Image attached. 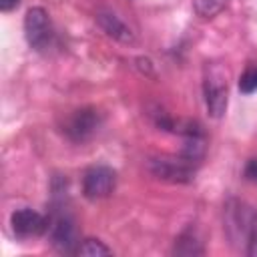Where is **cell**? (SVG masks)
<instances>
[{
  "mask_svg": "<svg viewBox=\"0 0 257 257\" xmlns=\"http://www.w3.org/2000/svg\"><path fill=\"white\" fill-rule=\"evenodd\" d=\"M243 175H245V179H247V181L257 183V159H249V161H247Z\"/></svg>",
  "mask_w": 257,
  "mask_h": 257,
  "instance_id": "cell-14",
  "label": "cell"
},
{
  "mask_svg": "<svg viewBox=\"0 0 257 257\" xmlns=\"http://www.w3.org/2000/svg\"><path fill=\"white\" fill-rule=\"evenodd\" d=\"M18 4H20V0H0V10L2 12H12Z\"/></svg>",
  "mask_w": 257,
  "mask_h": 257,
  "instance_id": "cell-15",
  "label": "cell"
},
{
  "mask_svg": "<svg viewBox=\"0 0 257 257\" xmlns=\"http://www.w3.org/2000/svg\"><path fill=\"white\" fill-rule=\"evenodd\" d=\"M96 20H98V26H100L110 38H114V40H118V42H133V38H135L133 30H131L116 14H112V12H98V14H96Z\"/></svg>",
  "mask_w": 257,
  "mask_h": 257,
  "instance_id": "cell-9",
  "label": "cell"
},
{
  "mask_svg": "<svg viewBox=\"0 0 257 257\" xmlns=\"http://www.w3.org/2000/svg\"><path fill=\"white\" fill-rule=\"evenodd\" d=\"M257 225V211L239 199H229L223 209V229L229 239V243L247 253V247L251 243L253 231Z\"/></svg>",
  "mask_w": 257,
  "mask_h": 257,
  "instance_id": "cell-1",
  "label": "cell"
},
{
  "mask_svg": "<svg viewBox=\"0 0 257 257\" xmlns=\"http://www.w3.org/2000/svg\"><path fill=\"white\" fill-rule=\"evenodd\" d=\"M74 253L76 255H86V257H98V255H110L112 249L106 247L98 239H84L82 243H78V247H76Z\"/></svg>",
  "mask_w": 257,
  "mask_h": 257,
  "instance_id": "cell-10",
  "label": "cell"
},
{
  "mask_svg": "<svg viewBox=\"0 0 257 257\" xmlns=\"http://www.w3.org/2000/svg\"><path fill=\"white\" fill-rule=\"evenodd\" d=\"M149 173L167 183H191L195 179L197 163L187 159L185 155L179 157H153L149 159Z\"/></svg>",
  "mask_w": 257,
  "mask_h": 257,
  "instance_id": "cell-3",
  "label": "cell"
},
{
  "mask_svg": "<svg viewBox=\"0 0 257 257\" xmlns=\"http://www.w3.org/2000/svg\"><path fill=\"white\" fill-rule=\"evenodd\" d=\"M102 122V116L96 108L92 106H84V108H78L74 110L66 122H64V135L72 141V143H84L88 139L94 137V133L98 131Z\"/></svg>",
  "mask_w": 257,
  "mask_h": 257,
  "instance_id": "cell-5",
  "label": "cell"
},
{
  "mask_svg": "<svg viewBox=\"0 0 257 257\" xmlns=\"http://www.w3.org/2000/svg\"><path fill=\"white\" fill-rule=\"evenodd\" d=\"M203 94H205L207 112H209L213 118L223 116V112H225V108H227L229 86H227V72H225L219 64H207V66H205Z\"/></svg>",
  "mask_w": 257,
  "mask_h": 257,
  "instance_id": "cell-2",
  "label": "cell"
},
{
  "mask_svg": "<svg viewBox=\"0 0 257 257\" xmlns=\"http://www.w3.org/2000/svg\"><path fill=\"white\" fill-rule=\"evenodd\" d=\"M247 255H257V225H255V231H253L251 243H249V247H247Z\"/></svg>",
  "mask_w": 257,
  "mask_h": 257,
  "instance_id": "cell-16",
  "label": "cell"
},
{
  "mask_svg": "<svg viewBox=\"0 0 257 257\" xmlns=\"http://www.w3.org/2000/svg\"><path fill=\"white\" fill-rule=\"evenodd\" d=\"M239 90L243 94H251L257 90V64L245 68V72L239 78Z\"/></svg>",
  "mask_w": 257,
  "mask_h": 257,
  "instance_id": "cell-13",
  "label": "cell"
},
{
  "mask_svg": "<svg viewBox=\"0 0 257 257\" xmlns=\"http://www.w3.org/2000/svg\"><path fill=\"white\" fill-rule=\"evenodd\" d=\"M48 239L50 243L62 251V253H74L78 247V239H76V227H74V219L70 217V213L66 209H56L52 213V217L48 219Z\"/></svg>",
  "mask_w": 257,
  "mask_h": 257,
  "instance_id": "cell-4",
  "label": "cell"
},
{
  "mask_svg": "<svg viewBox=\"0 0 257 257\" xmlns=\"http://www.w3.org/2000/svg\"><path fill=\"white\" fill-rule=\"evenodd\" d=\"M24 36L34 50H44L52 40V24L48 12L40 6L28 8L24 16Z\"/></svg>",
  "mask_w": 257,
  "mask_h": 257,
  "instance_id": "cell-6",
  "label": "cell"
},
{
  "mask_svg": "<svg viewBox=\"0 0 257 257\" xmlns=\"http://www.w3.org/2000/svg\"><path fill=\"white\" fill-rule=\"evenodd\" d=\"M225 4H227V0H193L195 12L201 18H213V16H217L225 8Z\"/></svg>",
  "mask_w": 257,
  "mask_h": 257,
  "instance_id": "cell-12",
  "label": "cell"
},
{
  "mask_svg": "<svg viewBox=\"0 0 257 257\" xmlns=\"http://www.w3.org/2000/svg\"><path fill=\"white\" fill-rule=\"evenodd\" d=\"M173 253H177V255H201V253H203V247L199 245V241H197L193 235L185 233V235H181V237L175 241Z\"/></svg>",
  "mask_w": 257,
  "mask_h": 257,
  "instance_id": "cell-11",
  "label": "cell"
},
{
  "mask_svg": "<svg viewBox=\"0 0 257 257\" xmlns=\"http://www.w3.org/2000/svg\"><path fill=\"white\" fill-rule=\"evenodd\" d=\"M114 185H116V173L106 165L88 167L82 175V193L90 201L108 197L114 191Z\"/></svg>",
  "mask_w": 257,
  "mask_h": 257,
  "instance_id": "cell-7",
  "label": "cell"
},
{
  "mask_svg": "<svg viewBox=\"0 0 257 257\" xmlns=\"http://www.w3.org/2000/svg\"><path fill=\"white\" fill-rule=\"evenodd\" d=\"M10 225H12V231L22 237V239H28V237H38L42 233H46L48 229V219L44 215H40L38 211H32V209H18L12 213L10 217Z\"/></svg>",
  "mask_w": 257,
  "mask_h": 257,
  "instance_id": "cell-8",
  "label": "cell"
}]
</instances>
